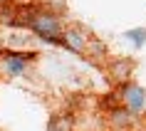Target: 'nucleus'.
I'll list each match as a JSON object with an SVG mask.
<instances>
[{
	"label": "nucleus",
	"instance_id": "obj_3",
	"mask_svg": "<svg viewBox=\"0 0 146 131\" xmlns=\"http://www.w3.org/2000/svg\"><path fill=\"white\" fill-rule=\"evenodd\" d=\"M35 60V54H25V52H5L3 54V67L8 74H23L27 62Z\"/></svg>",
	"mask_w": 146,
	"mask_h": 131
},
{
	"label": "nucleus",
	"instance_id": "obj_5",
	"mask_svg": "<svg viewBox=\"0 0 146 131\" xmlns=\"http://www.w3.org/2000/svg\"><path fill=\"white\" fill-rule=\"evenodd\" d=\"M131 72H134V62L131 60H114L109 64V77L114 79L116 84H126Z\"/></svg>",
	"mask_w": 146,
	"mask_h": 131
},
{
	"label": "nucleus",
	"instance_id": "obj_4",
	"mask_svg": "<svg viewBox=\"0 0 146 131\" xmlns=\"http://www.w3.org/2000/svg\"><path fill=\"white\" fill-rule=\"evenodd\" d=\"M64 47H69L72 52H87V45H89V40H87V35L82 30H64L62 32V40H60Z\"/></svg>",
	"mask_w": 146,
	"mask_h": 131
},
{
	"label": "nucleus",
	"instance_id": "obj_7",
	"mask_svg": "<svg viewBox=\"0 0 146 131\" xmlns=\"http://www.w3.org/2000/svg\"><path fill=\"white\" fill-rule=\"evenodd\" d=\"M45 131H74V116L72 114H52Z\"/></svg>",
	"mask_w": 146,
	"mask_h": 131
},
{
	"label": "nucleus",
	"instance_id": "obj_6",
	"mask_svg": "<svg viewBox=\"0 0 146 131\" xmlns=\"http://www.w3.org/2000/svg\"><path fill=\"white\" fill-rule=\"evenodd\" d=\"M109 116H111L109 121H111V126H114V129L126 131V129L131 126V116H134V111H131V109H126V107L121 104V107H114V109H111V111H109Z\"/></svg>",
	"mask_w": 146,
	"mask_h": 131
},
{
	"label": "nucleus",
	"instance_id": "obj_1",
	"mask_svg": "<svg viewBox=\"0 0 146 131\" xmlns=\"http://www.w3.org/2000/svg\"><path fill=\"white\" fill-rule=\"evenodd\" d=\"M27 27L35 35H40L42 40H47V42H60L62 40V25H60V20H57L54 13L35 10L32 17H30V22H27Z\"/></svg>",
	"mask_w": 146,
	"mask_h": 131
},
{
	"label": "nucleus",
	"instance_id": "obj_8",
	"mask_svg": "<svg viewBox=\"0 0 146 131\" xmlns=\"http://www.w3.org/2000/svg\"><path fill=\"white\" fill-rule=\"evenodd\" d=\"M0 3H8V0H0Z\"/></svg>",
	"mask_w": 146,
	"mask_h": 131
},
{
	"label": "nucleus",
	"instance_id": "obj_2",
	"mask_svg": "<svg viewBox=\"0 0 146 131\" xmlns=\"http://www.w3.org/2000/svg\"><path fill=\"white\" fill-rule=\"evenodd\" d=\"M121 104L126 109H131L134 114L144 111L146 109V89L139 87V84H134V82H126V84L121 87Z\"/></svg>",
	"mask_w": 146,
	"mask_h": 131
}]
</instances>
